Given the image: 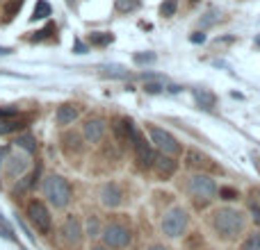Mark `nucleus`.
<instances>
[{"label": "nucleus", "mask_w": 260, "mask_h": 250, "mask_svg": "<svg viewBox=\"0 0 260 250\" xmlns=\"http://www.w3.org/2000/svg\"><path fill=\"white\" fill-rule=\"evenodd\" d=\"M244 225H247V216L240 210H235V207H221V210H217L212 214V228H215V232L221 239H229V241L238 239L244 232Z\"/></svg>", "instance_id": "f257e3e1"}, {"label": "nucleus", "mask_w": 260, "mask_h": 250, "mask_svg": "<svg viewBox=\"0 0 260 250\" xmlns=\"http://www.w3.org/2000/svg\"><path fill=\"white\" fill-rule=\"evenodd\" d=\"M44 196L55 210H67L71 205V198H73V191H71V184L62 178V175H46L44 178Z\"/></svg>", "instance_id": "f03ea898"}, {"label": "nucleus", "mask_w": 260, "mask_h": 250, "mask_svg": "<svg viewBox=\"0 0 260 250\" xmlns=\"http://www.w3.org/2000/svg\"><path fill=\"white\" fill-rule=\"evenodd\" d=\"M189 214L185 207H171L165 216H162V234L169 239H180L187 232Z\"/></svg>", "instance_id": "7ed1b4c3"}, {"label": "nucleus", "mask_w": 260, "mask_h": 250, "mask_svg": "<svg viewBox=\"0 0 260 250\" xmlns=\"http://www.w3.org/2000/svg\"><path fill=\"white\" fill-rule=\"evenodd\" d=\"M187 189L199 200H212V198L217 196L215 178H210V175H206V173H194L192 178L187 180Z\"/></svg>", "instance_id": "20e7f679"}, {"label": "nucleus", "mask_w": 260, "mask_h": 250, "mask_svg": "<svg viewBox=\"0 0 260 250\" xmlns=\"http://www.w3.org/2000/svg\"><path fill=\"white\" fill-rule=\"evenodd\" d=\"M27 219H30V223L35 225L41 234H48L50 228H53V216H50V210L46 207V202H41V200H30L27 202Z\"/></svg>", "instance_id": "39448f33"}, {"label": "nucleus", "mask_w": 260, "mask_h": 250, "mask_svg": "<svg viewBox=\"0 0 260 250\" xmlns=\"http://www.w3.org/2000/svg\"><path fill=\"white\" fill-rule=\"evenodd\" d=\"M148 137H151V143H155V148L160 152H165V155L176 157L180 152V141L174 137V134L167 132V130L151 125V128H148Z\"/></svg>", "instance_id": "423d86ee"}, {"label": "nucleus", "mask_w": 260, "mask_h": 250, "mask_svg": "<svg viewBox=\"0 0 260 250\" xmlns=\"http://www.w3.org/2000/svg\"><path fill=\"white\" fill-rule=\"evenodd\" d=\"M103 243L108 246L110 250H123L128 248L130 243V230L126 225H119V223H110L108 228H103Z\"/></svg>", "instance_id": "0eeeda50"}, {"label": "nucleus", "mask_w": 260, "mask_h": 250, "mask_svg": "<svg viewBox=\"0 0 260 250\" xmlns=\"http://www.w3.org/2000/svg\"><path fill=\"white\" fill-rule=\"evenodd\" d=\"M59 234H62L64 243H69L71 248H78V246H80L85 230H82V223L78 221L76 214H69L67 219L62 221V225H59Z\"/></svg>", "instance_id": "6e6552de"}, {"label": "nucleus", "mask_w": 260, "mask_h": 250, "mask_svg": "<svg viewBox=\"0 0 260 250\" xmlns=\"http://www.w3.org/2000/svg\"><path fill=\"white\" fill-rule=\"evenodd\" d=\"M5 175H7L9 180L18 178V175H23L27 171V166H30V159H27V155H7L5 157Z\"/></svg>", "instance_id": "1a4fd4ad"}, {"label": "nucleus", "mask_w": 260, "mask_h": 250, "mask_svg": "<svg viewBox=\"0 0 260 250\" xmlns=\"http://www.w3.org/2000/svg\"><path fill=\"white\" fill-rule=\"evenodd\" d=\"M133 146H135V159H137L139 169H151L153 159H155V152H153L151 143L144 141V137L139 134V139L133 143Z\"/></svg>", "instance_id": "9d476101"}, {"label": "nucleus", "mask_w": 260, "mask_h": 250, "mask_svg": "<svg viewBox=\"0 0 260 250\" xmlns=\"http://www.w3.org/2000/svg\"><path fill=\"white\" fill-rule=\"evenodd\" d=\"M153 166H155V173L160 175L162 180H165V178H171V175L178 171V161H176L171 155H165V152L155 155V159H153Z\"/></svg>", "instance_id": "9b49d317"}, {"label": "nucleus", "mask_w": 260, "mask_h": 250, "mask_svg": "<svg viewBox=\"0 0 260 250\" xmlns=\"http://www.w3.org/2000/svg\"><path fill=\"white\" fill-rule=\"evenodd\" d=\"M105 130H108V125H105L103 118H89L85 123V128H82V134H85V139L89 143H99L105 137Z\"/></svg>", "instance_id": "f8f14e48"}, {"label": "nucleus", "mask_w": 260, "mask_h": 250, "mask_svg": "<svg viewBox=\"0 0 260 250\" xmlns=\"http://www.w3.org/2000/svg\"><path fill=\"white\" fill-rule=\"evenodd\" d=\"M101 202H103L105 207H110V210L119 207L121 205V189L112 182L103 184V187H101Z\"/></svg>", "instance_id": "ddd939ff"}, {"label": "nucleus", "mask_w": 260, "mask_h": 250, "mask_svg": "<svg viewBox=\"0 0 260 250\" xmlns=\"http://www.w3.org/2000/svg\"><path fill=\"white\" fill-rule=\"evenodd\" d=\"M185 164H187V169H194V171H206L212 166V159L210 157H206L203 152L199 150H187L185 152Z\"/></svg>", "instance_id": "4468645a"}, {"label": "nucleus", "mask_w": 260, "mask_h": 250, "mask_svg": "<svg viewBox=\"0 0 260 250\" xmlns=\"http://www.w3.org/2000/svg\"><path fill=\"white\" fill-rule=\"evenodd\" d=\"M78 116H80V107L78 105H62L57 109V114H55V121H57V125H71Z\"/></svg>", "instance_id": "2eb2a0df"}, {"label": "nucleus", "mask_w": 260, "mask_h": 250, "mask_svg": "<svg viewBox=\"0 0 260 250\" xmlns=\"http://www.w3.org/2000/svg\"><path fill=\"white\" fill-rule=\"evenodd\" d=\"M27 125V118H23V116H9V118H3L0 121V134H12V132H16V130H23Z\"/></svg>", "instance_id": "dca6fc26"}, {"label": "nucleus", "mask_w": 260, "mask_h": 250, "mask_svg": "<svg viewBox=\"0 0 260 250\" xmlns=\"http://www.w3.org/2000/svg\"><path fill=\"white\" fill-rule=\"evenodd\" d=\"M192 96L197 98V103L201 105L203 109L215 107V96H212L210 91H206V89H192Z\"/></svg>", "instance_id": "f3484780"}, {"label": "nucleus", "mask_w": 260, "mask_h": 250, "mask_svg": "<svg viewBox=\"0 0 260 250\" xmlns=\"http://www.w3.org/2000/svg\"><path fill=\"white\" fill-rule=\"evenodd\" d=\"M39 178V166H37L35 171H32V175H21V180H18V184L14 187V193H25L27 189L35 184V180Z\"/></svg>", "instance_id": "a211bd4d"}, {"label": "nucleus", "mask_w": 260, "mask_h": 250, "mask_svg": "<svg viewBox=\"0 0 260 250\" xmlns=\"http://www.w3.org/2000/svg\"><path fill=\"white\" fill-rule=\"evenodd\" d=\"M14 143H16V146L21 148V150H25L27 155L37 152V141H35V137H32V134H23V137H18Z\"/></svg>", "instance_id": "6ab92c4d"}, {"label": "nucleus", "mask_w": 260, "mask_h": 250, "mask_svg": "<svg viewBox=\"0 0 260 250\" xmlns=\"http://www.w3.org/2000/svg\"><path fill=\"white\" fill-rule=\"evenodd\" d=\"M46 16H50V3L48 0H37L35 12H32V21H41Z\"/></svg>", "instance_id": "aec40b11"}, {"label": "nucleus", "mask_w": 260, "mask_h": 250, "mask_svg": "<svg viewBox=\"0 0 260 250\" xmlns=\"http://www.w3.org/2000/svg\"><path fill=\"white\" fill-rule=\"evenodd\" d=\"M82 230H85V232L89 234L91 239L101 237V221L96 219V216H89V219H87V225H85V228H82Z\"/></svg>", "instance_id": "412c9836"}, {"label": "nucleus", "mask_w": 260, "mask_h": 250, "mask_svg": "<svg viewBox=\"0 0 260 250\" xmlns=\"http://www.w3.org/2000/svg\"><path fill=\"white\" fill-rule=\"evenodd\" d=\"M240 250H260V232H251L247 239L242 241Z\"/></svg>", "instance_id": "4be33fe9"}, {"label": "nucleus", "mask_w": 260, "mask_h": 250, "mask_svg": "<svg viewBox=\"0 0 260 250\" xmlns=\"http://www.w3.org/2000/svg\"><path fill=\"white\" fill-rule=\"evenodd\" d=\"M21 7H23V0H12L9 5H5V18H7V21H12V18L21 12Z\"/></svg>", "instance_id": "5701e85b"}, {"label": "nucleus", "mask_w": 260, "mask_h": 250, "mask_svg": "<svg viewBox=\"0 0 260 250\" xmlns=\"http://www.w3.org/2000/svg\"><path fill=\"white\" fill-rule=\"evenodd\" d=\"M176 9H178V0H165V3L160 5V14L162 16H174L176 14Z\"/></svg>", "instance_id": "b1692460"}, {"label": "nucleus", "mask_w": 260, "mask_h": 250, "mask_svg": "<svg viewBox=\"0 0 260 250\" xmlns=\"http://www.w3.org/2000/svg\"><path fill=\"white\" fill-rule=\"evenodd\" d=\"M114 137H117L119 143H128V139H126V123H123V118H117V123H114Z\"/></svg>", "instance_id": "393cba45"}, {"label": "nucleus", "mask_w": 260, "mask_h": 250, "mask_svg": "<svg viewBox=\"0 0 260 250\" xmlns=\"http://www.w3.org/2000/svg\"><path fill=\"white\" fill-rule=\"evenodd\" d=\"M103 73L105 75H110V77H121V80H126L128 77V73H126V68L123 66H103Z\"/></svg>", "instance_id": "a878e982"}, {"label": "nucleus", "mask_w": 260, "mask_h": 250, "mask_svg": "<svg viewBox=\"0 0 260 250\" xmlns=\"http://www.w3.org/2000/svg\"><path fill=\"white\" fill-rule=\"evenodd\" d=\"M110 41H112V34H101V32H94L91 34V44H96V46H108Z\"/></svg>", "instance_id": "bb28decb"}, {"label": "nucleus", "mask_w": 260, "mask_h": 250, "mask_svg": "<svg viewBox=\"0 0 260 250\" xmlns=\"http://www.w3.org/2000/svg\"><path fill=\"white\" fill-rule=\"evenodd\" d=\"M135 62L137 64H151V62H155V53H137L135 55Z\"/></svg>", "instance_id": "cd10ccee"}, {"label": "nucleus", "mask_w": 260, "mask_h": 250, "mask_svg": "<svg viewBox=\"0 0 260 250\" xmlns=\"http://www.w3.org/2000/svg\"><path fill=\"white\" fill-rule=\"evenodd\" d=\"M135 0H117V9L119 12H130V9H135Z\"/></svg>", "instance_id": "c85d7f7f"}, {"label": "nucleus", "mask_w": 260, "mask_h": 250, "mask_svg": "<svg viewBox=\"0 0 260 250\" xmlns=\"http://www.w3.org/2000/svg\"><path fill=\"white\" fill-rule=\"evenodd\" d=\"M240 193H238V189H233V187H226V189H221V198H224V200H235V198H238Z\"/></svg>", "instance_id": "c756f323"}, {"label": "nucleus", "mask_w": 260, "mask_h": 250, "mask_svg": "<svg viewBox=\"0 0 260 250\" xmlns=\"http://www.w3.org/2000/svg\"><path fill=\"white\" fill-rule=\"evenodd\" d=\"M249 212H251V216H253V223L260 228V205L258 202H251V205H249Z\"/></svg>", "instance_id": "7c9ffc66"}, {"label": "nucleus", "mask_w": 260, "mask_h": 250, "mask_svg": "<svg viewBox=\"0 0 260 250\" xmlns=\"http://www.w3.org/2000/svg\"><path fill=\"white\" fill-rule=\"evenodd\" d=\"M53 30H55V27H53V25L44 27V30H39V32H37V34H35V36H32V41H39V39H46V36H48V34H50V32H53Z\"/></svg>", "instance_id": "2f4dec72"}, {"label": "nucleus", "mask_w": 260, "mask_h": 250, "mask_svg": "<svg viewBox=\"0 0 260 250\" xmlns=\"http://www.w3.org/2000/svg\"><path fill=\"white\" fill-rule=\"evenodd\" d=\"M16 109L14 107H5V109H0V121H3V118H9V116H16Z\"/></svg>", "instance_id": "473e14b6"}, {"label": "nucleus", "mask_w": 260, "mask_h": 250, "mask_svg": "<svg viewBox=\"0 0 260 250\" xmlns=\"http://www.w3.org/2000/svg\"><path fill=\"white\" fill-rule=\"evenodd\" d=\"M146 91H148V94H160L162 87L157 85V82H151V85H146Z\"/></svg>", "instance_id": "72a5a7b5"}, {"label": "nucleus", "mask_w": 260, "mask_h": 250, "mask_svg": "<svg viewBox=\"0 0 260 250\" xmlns=\"http://www.w3.org/2000/svg\"><path fill=\"white\" fill-rule=\"evenodd\" d=\"M7 155H9V148H0V166H3V161Z\"/></svg>", "instance_id": "f704fd0d"}, {"label": "nucleus", "mask_w": 260, "mask_h": 250, "mask_svg": "<svg viewBox=\"0 0 260 250\" xmlns=\"http://www.w3.org/2000/svg\"><path fill=\"white\" fill-rule=\"evenodd\" d=\"M76 53H80V55H82V53H87V48L80 44V41H76Z\"/></svg>", "instance_id": "c9c22d12"}, {"label": "nucleus", "mask_w": 260, "mask_h": 250, "mask_svg": "<svg viewBox=\"0 0 260 250\" xmlns=\"http://www.w3.org/2000/svg\"><path fill=\"white\" fill-rule=\"evenodd\" d=\"M148 250H169V248H167V246H162V243H153V246L148 248Z\"/></svg>", "instance_id": "e433bc0d"}, {"label": "nucleus", "mask_w": 260, "mask_h": 250, "mask_svg": "<svg viewBox=\"0 0 260 250\" xmlns=\"http://www.w3.org/2000/svg\"><path fill=\"white\" fill-rule=\"evenodd\" d=\"M0 55H12V48H5V46H0Z\"/></svg>", "instance_id": "4c0bfd02"}, {"label": "nucleus", "mask_w": 260, "mask_h": 250, "mask_svg": "<svg viewBox=\"0 0 260 250\" xmlns=\"http://www.w3.org/2000/svg\"><path fill=\"white\" fill-rule=\"evenodd\" d=\"M192 41H197V44H201V41H203V34H194V36H192Z\"/></svg>", "instance_id": "58836bf2"}, {"label": "nucleus", "mask_w": 260, "mask_h": 250, "mask_svg": "<svg viewBox=\"0 0 260 250\" xmlns=\"http://www.w3.org/2000/svg\"><path fill=\"white\" fill-rule=\"evenodd\" d=\"M91 250H110V248H108V246H94Z\"/></svg>", "instance_id": "ea45409f"}, {"label": "nucleus", "mask_w": 260, "mask_h": 250, "mask_svg": "<svg viewBox=\"0 0 260 250\" xmlns=\"http://www.w3.org/2000/svg\"><path fill=\"white\" fill-rule=\"evenodd\" d=\"M69 3H73V0H69Z\"/></svg>", "instance_id": "a19ab883"}]
</instances>
